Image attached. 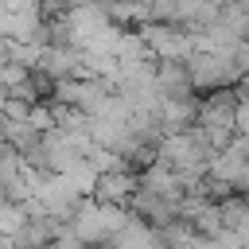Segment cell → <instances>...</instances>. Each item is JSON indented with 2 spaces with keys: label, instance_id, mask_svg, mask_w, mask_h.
<instances>
[{
  "label": "cell",
  "instance_id": "obj_7",
  "mask_svg": "<svg viewBox=\"0 0 249 249\" xmlns=\"http://www.w3.org/2000/svg\"><path fill=\"white\" fill-rule=\"evenodd\" d=\"M195 113H198V97H163L160 109H156V121H160V132L171 136V132H183L195 124Z\"/></svg>",
  "mask_w": 249,
  "mask_h": 249
},
{
  "label": "cell",
  "instance_id": "obj_6",
  "mask_svg": "<svg viewBox=\"0 0 249 249\" xmlns=\"http://www.w3.org/2000/svg\"><path fill=\"white\" fill-rule=\"evenodd\" d=\"M132 191H136V171H132V167H117V171L97 175V187H93L89 198H97V202H113V206H128Z\"/></svg>",
  "mask_w": 249,
  "mask_h": 249
},
{
  "label": "cell",
  "instance_id": "obj_4",
  "mask_svg": "<svg viewBox=\"0 0 249 249\" xmlns=\"http://www.w3.org/2000/svg\"><path fill=\"white\" fill-rule=\"evenodd\" d=\"M128 214H136L140 222L163 230V226H171L179 218V206H175V198H163V195H152V191H140L136 187L132 198H128Z\"/></svg>",
  "mask_w": 249,
  "mask_h": 249
},
{
  "label": "cell",
  "instance_id": "obj_13",
  "mask_svg": "<svg viewBox=\"0 0 249 249\" xmlns=\"http://www.w3.org/2000/svg\"><path fill=\"white\" fill-rule=\"evenodd\" d=\"M202 249H241V245H237V237H233V230H218V233H210V237H202Z\"/></svg>",
  "mask_w": 249,
  "mask_h": 249
},
{
  "label": "cell",
  "instance_id": "obj_15",
  "mask_svg": "<svg viewBox=\"0 0 249 249\" xmlns=\"http://www.w3.org/2000/svg\"><path fill=\"white\" fill-rule=\"evenodd\" d=\"M27 113H31V105H27V101L8 97V105H4V117H0V121H27Z\"/></svg>",
  "mask_w": 249,
  "mask_h": 249
},
{
  "label": "cell",
  "instance_id": "obj_12",
  "mask_svg": "<svg viewBox=\"0 0 249 249\" xmlns=\"http://www.w3.org/2000/svg\"><path fill=\"white\" fill-rule=\"evenodd\" d=\"M27 78H31V70H27V66H19V62H4V66H0V89H4V93L19 89Z\"/></svg>",
  "mask_w": 249,
  "mask_h": 249
},
{
  "label": "cell",
  "instance_id": "obj_20",
  "mask_svg": "<svg viewBox=\"0 0 249 249\" xmlns=\"http://www.w3.org/2000/svg\"><path fill=\"white\" fill-rule=\"evenodd\" d=\"M206 4H226V0H206Z\"/></svg>",
  "mask_w": 249,
  "mask_h": 249
},
{
  "label": "cell",
  "instance_id": "obj_19",
  "mask_svg": "<svg viewBox=\"0 0 249 249\" xmlns=\"http://www.w3.org/2000/svg\"><path fill=\"white\" fill-rule=\"evenodd\" d=\"M4 105H8V93L0 89V117H4Z\"/></svg>",
  "mask_w": 249,
  "mask_h": 249
},
{
  "label": "cell",
  "instance_id": "obj_10",
  "mask_svg": "<svg viewBox=\"0 0 249 249\" xmlns=\"http://www.w3.org/2000/svg\"><path fill=\"white\" fill-rule=\"evenodd\" d=\"M62 179H66V183H70V187H74L82 198H89V195H93V187H97V167H93V163L82 156L74 167H66V171H62Z\"/></svg>",
  "mask_w": 249,
  "mask_h": 249
},
{
  "label": "cell",
  "instance_id": "obj_17",
  "mask_svg": "<svg viewBox=\"0 0 249 249\" xmlns=\"http://www.w3.org/2000/svg\"><path fill=\"white\" fill-rule=\"evenodd\" d=\"M47 249H86V245H82V241H78V237H74V233H70V230L62 226V233H58V237H54V241H51Z\"/></svg>",
  "mask_w": 249,
  "mask_h": 249
},
{
  "label": "cell",
  "instance_id": "obj_9",
  "mask_svg": "<svg viewBox=\"0 0 249 249\" xmlns=\"http://www.w3.org/2000/svg\"><path fill=\"white\" fill-rule=\"evenodd\" d=\"M113 62H117L121 74L132 70V66H140V62H148V47H144V39H140L136 31H121L117 43H113ZM117 82H121V78H117Z\"/></svg>",
  "mask_w": 249,
  "mask_h": 249
},
{
  "label": "cell",
  "instance_id": "obj_16",
  "mask_svg": "<svg viewBox=\"0 0 249 249\" xmlns=\"http://www.w3.org/2000/svg\"><path fill=\"white\" fill-rule=\"evenodd\" d=\"M233 132H249V97H237V109H233Z\"/></svg>",
  "mask_w": 249,
  "mask_h": 249
},
{
  "label": "cell",
  "instance_id": "obj_1",
  "mask_svg": "<svg viewBox=\"0 0 249 249\" xmlns=\"http://www.w3.org/2000/svg\"><path fill=\"white\" fill-rule=\"evenodd\" d=\"M124 222H128V206H113V202L82 198V202H78V210L70 214L66 230H70L86 249H93V245H105V241H109Z\"/></svg>",
  "mask_w": 249,
  "mask_h": 249
},
{
  "label": "cell",
  "instance_id": "obj_18",
  "mask_svg": "<svg viewBox=\"0 0 249 249\" xmlns=\"http://www.w3.org/2000/svg\"><path fill=\"white\" fill-rule=\"evenodd\" d=\"M233 89H237V97H249V74H241V78H237V86H233Z\"/></svg>",
  "mask_w": 249,
  "mask_h": 249
},
{
  "label": "cell",
  "instance_id": "obj_5",
  "mask_svg": "<svg viewBox=\"0 0 249 249\" xmlns=\"http://www.w3.org/2000/svg\"><path fill=\"white\" fill-rule=\"evenodd\" d=\"M35 70H39V74H47L51 82L86 78V70H82V51H74V47H43V54H39Z\"/></svg>",
  "mask_w": 249,
  "mask_h": 249
},
{
  "label": "cell",
  "instance_id": "obj_11",
  "mask_svg": "<svg viewBox=\"0 0 249 249\" xmlns=\"http://www.w3.org/2000/svg\"><path fill=\"white\" fill-rule=\"evenodd\" d=\"M144 8V19L148 23H175V12H179V0H136Z\"/></svg>",
  "mask_w": 249,
  "mask_h": 249
},
{
  "label": "cell",
  "instance_id": "obj_14",
  "mask_svg": "<svg viewBox=\"0 0 249 249\" xmlns=\"http://www.w3.org/2000/svg\"><path fill=\"white\" fill-rule=\"evenodd\" d=\"M230 58H233V70L237 74H249V39H237L230 47Z\"/></svg>",
  "mask_w": 249,
  "mask_h": 249
},
{
  "label": "cell",
  "instance_id": "obj_3",
  "mask_svg": "<svg viewBox=\"0 0 249 249\" xmlns=\"http://www.w3.org/2000/svg\"><path fill=\"white\" fill-rule=\"evenodd\" d=\"M136 35L144 39L152 62H183L195 51V35L179 23H140Z\"/></svg>",
  "mask_w": 249,
  "mask_h": 249
},
{
  "label": "cell",
  "instance_id": "obj_2",
  "mask_svg": "<svg viewBox=\"0 0 249 249\" xmlns=\"http://www.w3.org/2000/svg\"><path fill=\"white\" fill-rule=\"evenodd\" d=\"M183 70L191 78V89L198 93H210V89H226V86H237V70H233V58L230 51H191L183 58Z\"/></svg>",
  "mask_w": 249,
  "mask_h": 249
},
{
  "label": "cell",
  "instance_id": "obj_8",
  "mask_svg": "<svg viewBox=\"0 0 249 249\" xmlns=\"http://www.w3.org/2000/svg\"><path fill=\"white\" fill-rule=\"evenodd\" d=\"M156 89L163 97H195L183 62H156Z\"/></svg>",
  "mask_w": 249,
  "mask_h": 249
}]
</instances>
